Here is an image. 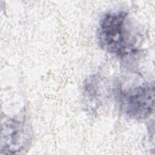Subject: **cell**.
Returning <instances> with one entry per match:
<instances>
[{
	"instance_id": "obj_1",
	"label": "cell",
	"mask_w": 155,
	"mask_h": 155,
	"mask_svg": "<svg viewBox=\"0 0 155 155\" xmlns=\"http://www.w3.org/2000/svg\"><path fill=\"white\" fill-rule=\"evenodd\" d=\"M97 38L102 48L126 61L137 54L141 37L128 13L117 10L103 15L99 24Z\"/></svg>"
},
{
	"instance_id": "obj_2",
	"label": "cell",
	"mask_w": 155,
	"mask_h": 155,
	"mask_svg": "<svg viewBox=\"0 0 155 155\" xmlns=\"http://www.w3.org/2000/svg\"><path fill=\"white\" fill-rule=\"evenodd\" d=\"M119 97L122 111L132 119H145L154 111V83H143L124 89L119 92Z\"/></svg>"
},
{
	"instance_id": "obj_3",
	"label": "cell",
	"mask_w": 155,
	"mask_h": 155,
	"mask_svg": "<svg viewBox=\"0 0 155 155\" xmlns=\"http://www.w3.org/2000/svg\"><path fill=\"white\" fill-rule=\"evenodd\" d=\"M31 138V127L26 119L7 118L1 125V153H20L29 146Z\"/></svg>"
}]
</instances>
